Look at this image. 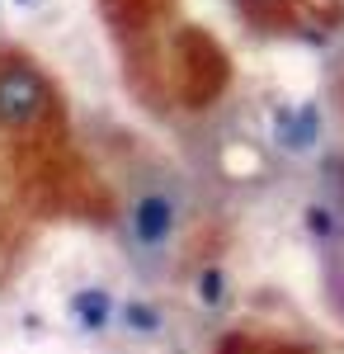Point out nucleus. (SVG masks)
<instances>
[{"label": "nucleus", "mask_w": 344, "mask_h": 354, "mask_svg": "<svg viewBox=\"0 0 344 354\" xmlns=\"http://www.w3.org/2000/svg\"><path fill=\"white\" fill-rule=\"evenodd\" d=\"M128 241L142 260L160 255L165 245L175 241L180 222H184V203H180V189L165 185V180H146L137 185V194L128 198Z\"/></svg>", "instance_id": "f257e3e1"}, {"label": "nucleus", "mask_w": 344, "mask_h": 354, "mask_svg": "<svg viewBox=\"0 0 344 354\" xmlns=\"http://www.w3.org/2000/svg\"><path fill=\"white\" fill-rule=\"evenodd\" d=\"M52 109V90L43 71L24 57H0V123L5 128H33Z\"/></svg>", "instance_id": "f03ea898"}, {"label": "nucleus", "mask_w": 344, "mask_h": 354, "mask_svg": "<svg viewBox=\"0 0 344 354\" xmlns=\"http://www.w3.org/2000/svg\"><path fill=\"white\" fill-rule=\"evenodd\" d=\"M316 137H321L316 109H292V113H283V118H278V142H283L288 151H307Z\"/></svg>", "instance_id": "7ed1b4c3"}]
</instances>
